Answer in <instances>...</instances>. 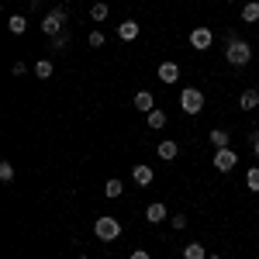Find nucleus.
Wrapping results in <instances>:
<instances>
[{
    "mask_svg": "<svg viewBox=\"0 0 259 259\" xmlns=\"http://www.w3.org/2000/svg\"><path fill=\"white\" fill-rule=\"evenodd\" d=\"M159 80L162 83H177L180 80V66L177 62H162L159 66Z\"/></svg>",
    "mask_w": 259,
    "mask_h": 259,
    "instance_id": "nucleus-12",
    "label": "nucleus"
},
{
    "mask_svg": "<svg viewBox=\"0 0 259 259\" xmlns=\"http://www.w3.org/2000/svg\"><path fill=\"white\" fill-rule=\"evenodd\" d=\"M132 259H152V256H149L145 249H135V252H132Z\"/></svg>",
    "mask_w": 259,
    "mask_h": 259,
    "instance_id": "nucleus-27",
    "label": "nucleus"
},
{
    "mask_svg": "<svg viewBox=\"0 0 259 259\" xmlns=\"http://www.w3.org/2000/svg\"><path fill=\"white\" fill-rule=\"evenodd\" d=\"M66 31V11L62 7H52L45 18H41V35H49V38H56Z\"/></svg>",
    "mask_w": 259,
    "mask_h": 259,
    "instance_id": "nucleus-1",
    "label": "nucleus"
},
{
    "mask_svg": "<svg viewBox=\"0 0 259 259\" xmlns=\"http://www.w3.org/2000/svg\"><path fill=\"white\" fill-rule=\"evenodd\" d=\"M132 180H135L139 187H149V183H152V166H145V162H139V166L132 169Z\"/></svg>",
    "mask_w": 259,
    "mask_h": 259,
    "instance_id": "nucleus-11",
    "label": "nucleus"
},
{
    "mask_svg": "<svg viewBox=\"0 0 259 259\" xmlns=\"http://www.w3.org/2000/svg\"><path fill=\"white\" fill-rule=\"evenodd\" d=\"M94 232H97V239H100V242H114V239L121 235V221L114 218V214H104V218H97Z\"/></svg>",
    "mask_w": 259,
    "mask_h": 259,
    "instance_id": "nucleus-3",
    "label": "nucleus"
},
{
    "mask_svg": "<svg viewBox=\"0 0 259 259\" xmlns=\"http://www.w3.org/2000/svg\"><path fill=\"white\" fill-rule=\"evenodd\" d=\"M239 107H242V111H256V107H259V90H242Z\"/></svg>",
    "mask_w": 259,
    "mask_h": 259,
    "instance_id": "nucleus-13",
    "label": "nucleus"
},
{
    "mask_svg": "<svg viewBox=\"0 0 259 259\" xmlns=\"http://www.w3.org/2000/svg\"><path fill=\"white\" fill-rule=\"evenodd\" d=\"M252 152L259 156V132H252Z\"/></svg>",
    "mask_w": 259,
    "mask_h": 259,
    "instance_id": "nucleus-28",
    "label": "nucleus"
},
{
    "mask_svg": "<svg viewBox=\"0 0 259 259\" xmlns=\"http://www.w3.org/2000/svg\"><path fill=\"white\" fill-rule=\"evenodd\" d=\"M107 14H111V7H107V4H104V0H100V4H94V7H90V18H94V21H107Z\"/></svg>",
    "mask_w": 259,
    "mask_h": 259,
    "instance_id": "nucleus-19",
    "label": "nucleus"
},
{
    "mask_svg": "<svg viewBox=\"0 0 259 259\" xmlns=\"http://www.w3.org/2000/svg\"><path fill=\"white\" fill-rule=\"evenodd\" d=\"M245 187H249L252 194H259V166H252V169L245 173Z\"/></svg>",
    "mask_w": 259,
    "mask_h": 259,
    "instance_id": "nucleus-22",
    "label": "nucleus"
},
{
    "mask_svg": "<svg viewBox=\"0 0 259 259\" xmlns=\"http://www.w3.org/2000/svg\"><path fill=\"white\" fill-rule=\"evenodd\" d=\"M207 259H221V256H207Z\"/></svg>",
    "mask_w": 259,
    "mask_h": 259,
    "instance_id": "nucleus-29",
    "label": "nucleus"
},
{
    "mask_svg": "<svg viewBox=\"0 0 259 259\" xmlns=\"http://www.w3.org/2000/svg\"><path fill=\"white\" fill-rule=\"evenodd\" d=\"M166 124V111L156 107V111H149V128H162Z\"/></svg>",
    "mask_w": 259,
    "mask_h": 259,
    "instance_id": "nucleus-21",
    "label": "nucleus"
},
{
    "mask_svg": "<svg viewBox=\"0 0 259 259\" xmlns=\"http://www.w3.org/2000/svg\"><path fill=\"white\" fill-rule=\"evenodd\" d=\"M166 214H169V211H166V204H159V200L145 207V221H152V225H159V221H166Z\"/></svg>",
    "mask_w": 259,
    "mask_h": 259,
    "instance_id": "nucleus-9",
    "label": "nucleus"
},
{
    "mask_svg": "<svg viewBox=\"0 0 259 259\" xmlns=\"http://www.w3.org/2000/svg\"><path fill=\"white\" fill-rule=\"evenodd\" d=\"M235 162H239V152L228 145V149H214V169L218 173H228V169H235Z\"/></svg>",
    "mask_w": 259,
    "mask_h": 259,
    "instance_id": "nucleus-5",
    "label": "nucleus"
},
{
    "mask_svg": "<svg viewBox=\"0 0 259 259\" xmlns=\"http://www.w3.org/2000/svg\"><path fill=\"white\" fill-rule=\"evenodd\" d=\"M104 194H107L111 200L121 197V194H124V183H121V180H107V183H104Z\"/></svg>",
    "mask_w": 259,
    "mask_h": 259,
    "instance_id": "nucleus-18",
    "label": "nucleus"
},
{
    "mask_svg": "<svg viewBox=\"0 0 259 259\" xmlns=\"http://www.w3.org/2000/svg\"><path fill=\"white\" fill-rule=\"evenodd\" d=\"M139 31H142L139 21H132V18L118 24V38H121V41H135V38H139Z\"/></svg>",
    "mask_w": 259,
    "mask_h": 259,
    "instance_id": "nucleus-7",
    "label": "nucleus"
},
{
    "mask_svg": "<svg viewBox=\"0 0 259 259\" xmlns=\"http://www.w3.org/2000/svg\"><path fill=\"white\" fill-rule=\"evenodd\" d=\"M211 45H214V31H211V28H194V31H190V49L204 52V49H211Z\"/></svg>",
    "mask_w": 259,
    "mask_h": 259,
    "instance_id": "nucleus-6",
    "label": "nucleus"
},
{
    "mask_svg": "<svg viewBox=\"0 0 259 259\" xmlns=\"http://www.w3.org/2000/svg\"><path fill=\"white\" fill-rule=\"evenodd\" d=\"M66 45H69V31H62V35H56V38H52V49H56V52H62Z\"/></svg>",
    "mask_w": 259,
    "mask_h": 259,
    "instance_id": "nucleus-24",
    "label": "nucleus"
},
{
    "mask_svg": "<svg viewBox=\"0 0 259 259\" xmlns=\"http://www.w3.org/2000/svg\"><path fill=\"white\" fill-rule=\"evenodd\" d=\"M132 107H135V111H142V114H149V111H156V100H152V94H149V90H139V94H135V100H132Z\"/></svg>",
    "mask_w": 259,
    "mask_h": 259,
    "instance_id": "nucleus-8",
    "label": "nucleus"
},
{
    "mask_svg": "<svg viewBox=\"0 0 259 259\" xmlns=\"http://www.w3.org/2000/svg\"><path fill=\"white\" fill-rule=\"evenodd\" d=\"M207 139H211L214 149H228V145H232V132H225V128H211V135H207Z\"/></svg>",
    "mask_w": 259,
    "mask_h": 259,
    "instance_id": "nucleus-10",
    "label": "nucleus"
},
{
    "mask_svg": "<svg viewBox=\"0 0 259 259\" xmlns=\"http://www.w3.org/2000/svg\"><path fill=\"white\" fill-rule=\"evenodd\" d=\"M0 180H4V183H11V180H14V162H0Z\"/></svg>",
    "mask_w": 259,
    "mask_h": 259,
    "instance_id": "nucleus-23",
    "label": "nucleus"
},
{
    "mask_svg": "<svg viewBox=\"0 0 259 259\" xmlns=\"http://www.w3.org/2000/svg\"><path fill=\"white\" fill-rule=\"evenodd\" d=\"M177 156H180V145H177V142H159V159L173 162Z\"/></svg>",
    "mask_w": 259,
    "mask_h": 259,
    "instance_id": "nucleus-15",
    "label": "nucleus"
},
{
    "mask_svg": "<svg viewBox=\"0 0 259 259\" xmlns=\"http://www.w3.org/2000/svg\"><path fill=\"white\" fill-rule=\"evenodd\" d=\"M7 28H11V35H24L28 31V21L21 18V14H11L7 18Z\"/></svg>",
    "mask_w": 259,
    "mask_h": 259,
    "instance_id": "nucleus-16",
    "label": "nucleus"
},
{
    "mask_svg": "<svg viewBox=\"0 0 259 259\" xmlns=\"http://www.w3.org/2000/svg\"><path fill=\"white\" fill-rule=\"evenodd\" d=\"M173 228L183 232V228H187V214H173Z\"/></svg>",
    "mask_w": 259,
    "mask_h": 259,
    "instance_id": "nucleus-26",
    "label": "nucleus"
},
{
    "mask_svg": "<svg viewBox=\"0 0 259 259\" xmlns=\"http://www.w3.org/2000/svg\"><path fill=\"white\" fill-rule=\"evenodd\" d=\"M225 59H228V66H245V62L252 59V45L249 41H228V49H225Z\"/></svg>",
    "mask_w": 259,
    "mask_h": 259,
    "instance_id": "nucleus-2",
    "label": "nucleus"
},
{
    "mask_svg": "<svg viewBox=\"0 0 259 259\" xmlns=\"http://www.w3.org/2000/svg\"><path fill=\"white\" fill-rule=\"evenodd\" d=\"M35 76H38V80H49V76H52V62L38 59V62H35Z\"/></svg>",
    "mask_w": 259,
    "mask_h": 259,
    "instance_id": "nucleus-20",
    "label": "nucleus"
},
{
    "mask_svg": "<svg viewBox=\"0 0 259 259\" xmlns=\"http://www.w3.org/2000/svg\"><path fill=\"white\" fill-rule=\"evenodd\" d=\"M242 21H245V24H256V21H259V0L242 4Z\"/></svg>",
    "mask_w": 259,
    "mask_h": 259,
    "instance_id": "nucleus-14",
    "label": "nucleus"
},
{
    "mask_svg": "<svg viewBox=\"0 0 259 259\" xmlns=\"http://www.w3.org/2000/svg\"><path fill=\"white\" fill-rule=\"evenodd\" d=\"M104 45V31H90V49H100Z\"/></svg>",
    "mask_w": 259,
    "mask_h": 259,
    "instance_id": "nucleus-25",
    "label": "nucleus"
},
{
    "mask_svg": "<svg viewBox=\"0 0 259 259\" xmlns=\"http://www.w3.org/2000/svg\"><path fill=\"white\" fill-rule=\"evenodd\" d=\"M183 259H207V252H204V245H200V242H190V245L183 249Z\"/></svg>",
    "mask_w": 259,
    "mask_h": 259,
    "instance_id": "nucleus-17",
    "label": "nucleus"
},
{
    "mask_svg": "<svg viewBox=\"0 0 259 259\" xmlns=\"http://www.w3.org/2000/svg\"><path fill=\"white\" fill-rule=\"evenodd\" d=\"M180 107H183V114H200L204 111V94H200L197 87H187L180 94Z\"/></svg>",
    "mask_w": 259,
    "mask_h": 259,
    "instance_id": "nucleus-4",
    "label": "nucleus"
}]
</instances>
